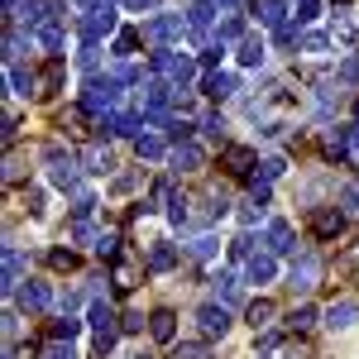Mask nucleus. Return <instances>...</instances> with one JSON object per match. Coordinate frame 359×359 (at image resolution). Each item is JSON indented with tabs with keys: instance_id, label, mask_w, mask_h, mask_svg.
I'll return each mask as SVG.
<instances>
[{
	"instance_id": "f257e3e1",
	"label": "nucleus",
	"mask_w": 359,
	"mask_h": 359,
	"mask_svg": "<svg viewBox=\"0 0 359 359\" xmlns=\"http://www.w3.org/2000/svg\"><path fill=\"white\" fill-rule=\"evenodd\" d=\"M154 72L168 77V82H172V96H177V91H187V82L196 77V62L182 57V53H172V48H158V53H154Z\"/></svg>"
},
{
	"instance_id": "f03ea898",
	"label": "nucleus",
	"mask_w": 359,
	"mask_h": 359,
	"mask_svg": "<svg viewBox=\"0 0 359 359\" xmlns=\"http://www.w3.org/2000/svg\"><path fill=\"white\" fill-rule=\"evenodd\" d=\"M115 29V0H106V5H96V10H86L82 20H77V34H82L86 48H96L106 34Z\"/></svg>"
},
{
	"instance_id": "7ed1b4c3",
	"label": "nucleus",
	"mask_w": 359,
	"mask_h": 359,
	"mask_svg": "<svg viewBox=\"0 0 359 359\" xmlns=\"http://www.w3.org/2000/svg\"><path fill=\"white\" fill-rule=\"evenodd\" d=\"M43 163H48V177H53L62 192H67V187L77 192V163H82L77 154H67V149H48V154H43Z\"/></svg>"
},
{
	"instance_id": "20e7f679",
	"label": "nucleus",
	"mask_w": 359,
	"mask_h": 359,
	"mask_svg": "<svg viewBox=\"0 0 359 359\" xmlns=\"http://www.w3.org/2000/svg\"><path fill=\"white\" fill-rule=\"evenodd\" d=\"M316 278H321V259H316V254H297L292 269H287V287H292V292H311Z\"/></svg>"
},
{
	"instance_id": "39448f33",
	"label": "nucleus",
	"mask_w": 359,
	"mask_h": 359,
	"mask_svg": "<svg viewBox=\"0 0 359 359\" xmlns=\"http://www.w3.org/2000/svg\"><path fill=\"white\" fill-rule=\"evenodd\" d=\"M115 101H120V91H115V77H91L86 82V96H82V106L86 111H115Z\"/></svg>"
},
{
	"instance_id": "423d86ee",
	"label": "nucleus",
	"mask_w": 359,
	"mask_h": 359,
	"mask_svg": "<svg viewBox=\"0 0 359 359\" xmlns=\"http://www.w3.org/2000/svg\"><path fill=\"white\" fill-rule=\"evenodd\" d=\"M182 29H187V20L182 15H154L149 25L139 29L149 43H172V39H182Z\"/></svg>"
},
{
	"instance_id": "0eeeda50",
	"label": "nucleus",
	"mask_w": 359,
	"mask_h": 359,
	"mask_svg": "<svg viewBox=\"0 0 359 359\" xmlns=\"http://www.w3.org/2000/svg\"><path fill=\"white\" fill-rule=\"evenodd\" d=\"M355 321H359V302L355 297H340V302L326 306V326H331V331H350Z\"/></svg>"
},
{
	"instance_id": "6e6552de",
	"label": "nucleus",
	"mask_w": 359,
	"mask_h": 359,
	"mask_svg": "<svg viewBox=\"0 0 359 359\" xmlns=\"http://www.w3.org/2000/svg\"><path fill=\"white\" fill-rule=\"evenodd\" d=\"M196 321H201V335H225L230 331V311H225L221 302H206L196 311Z\"/></svg>"
},
{
	"instance_id": "1a4fd4ad",
	"label": "nucleus",
	"mask_w": 359,
	"mask_h": 359,
	"mask_svg": "<svg viewBox=\"0 0 359 359\" xmlns=\"http://www.w3.org/2000/svg\"><path fill=\"white\" fill-rule=\"evenodd\" d=\"M20 283H25V254L5 245V292H20Z\"/></svg>"
},
{
	"instance_id": "9d476101",
	"label": "nucleus",
	"mask_w": 359,
	"mask_h": 359,
	"mask_svg": "<svg viewBox=\"0 0 359 359\" xmlns=\"http://www.w3.org/2000/svg\"><path fill=\"white\" fill-rule=\"evenodd\" d=\"M292 249H297L292 225H287V221H273V225H269V254H292Z\"/></svg>"
},
{
	"instance_id": "9b49d317",
	"label": "nucleus",
	"mask_w": 359,
	"mask_h": 359,
	"mask_svg": "<svg viewBox=\"0 0 359 359\" xmlns=\"http://www.w3.org/2000/svg\"><path fill=\"white\" fill-rule=\"evenodd\" d=\"M311 230L331 240V235H340V230H345V216H340V211H331V206H321V211L311 216Z\"/></svg>"
},
{
	"instance_id": "f8f14e48",
	"label": "nucleus",
	"mask_w": 359,
	"mask_h": 359,
	"mask_svg": "<svg viewBox=\"0 0 359 359\" xmlns=\"http://www.w3.org/2000/svg\"><path fill=\"white\" fill-rule=\"evenodd\" d=\"M225 163H230V172L245 177L249 168H259V158H254V149H245V144H230V149H225Z\"/></svg>"
},
{
	"instance_id": "ddd939ff",
	"label": "nucleus",
	"mask_w": 359,
	"mask_h": 359,
	"mask_svg": "<svg viewBox=\"0 0 359 359\" xmlns=\"http://www.w3.org/2000/svg\"><path fill=\"white\" fill-rule=\"evenodd\" d=\"M48 302H53V297H48V287H43V283L20 287V306H25V311H48Z\"/></svg>"
},
{
	"instance_id": "4468645a",
	"label": "nucleus",
	"mask_w": 359,
	"mask_h": 359,
	"mask_svg": "<svg viewBox=\"0 0 359 359\" xmlns=\"http://www.w3.org/2000/svg\"><path fill=\"white\" fill-rule=\"evenodd\" d=\"M144 264H149V273H168V269L177 264V249H172V245H154Z\"/></svg>"
},
{
	"instance_id": "2eb2a0df",
	"label": "nucleus",
	"mask_w": 359,
	"mask_h": 359,
	"mask_svg": "<svg viewBox=\"0 0 359 359\" xmlns=\"http://www.w3.org/2000/svg\"><path fill=\"white\" fill-rule=\"evenodd\" d=\"M192 168H201V149L196 144H177L172 149V172H192Z\"/></svg>"
},
{
	"instance_id": "dca6fc26",
	"label": "nucleus",
	"mask_w": 359,
	"mask_h": 359,
	"mask_svg": "<svg viewBox=\"0 0 359 359\" xmlns=\"http://www.w3.org/2000/svg\"><path fill=\"white\" fill-rule=\"evenodd\" d=\"M82 168L86 172H111V154H106V149H101V144H91V149H82Z\"/></svg>"
},
{
	"instance_id": "f3484780",
	"label": "nucleus",
	"mask_w": 359,
	"mask_h": 359,
	"mask_svg": "<svg viewBox=\"0 0 359 359\" xmlns=\"http://www.w3.org/2000/svg\"><path fill=\"white\" fill-rule=\"evenodd\" d=\"M10 86H15V96H34L39 77H34V72H25L20 62H10Z\"/></svg>"
},
{
	"instance_id": "a211bd4d",
	"label": "nucleus",
	"mask_w": 359,
	"mask_h": 359,
	"mask_svg": "<svg viewBox=\"0 0 359 359\" xmlns=\"http://www.w3.org/2000/svg\"><path fill=\"white\" fill-rule=\"evenodd\" d=\"M172 321H177L172 311H154V316H149V331H154V340H172V335H177V326H172Z\"/></svg>"
},
{
	"instance_id": "6ab92c4d",
	"label": "nucleus",
	"mask_w": 359,
	"mask_h": 359,
	"mask_svg": "<svg viewBox=\"0 0 359 359\" xmlns=\"http://www.w3.org/2000/svg\"><path fill=\"white\" fill-rule=\"evenodd\" d=\"M273 254H254V259H249V283H269V278H273Z\"/></svg>"
},
{
	"instance_id": "aec40b11",
	"label": "nucleus",
	"mask_w": 359,
	"mask_h": 359,
	"mask_svg": "<svg viewBox=\"0 0 359 359\" xmlns=\"http://www.w3.org/2000/svg\"><path fill=\"white\" fill-rule=\"evenodd\" d=\"M91 326H96V335H115V311L106 302L91 306Z\"/></svg>"
},
{
	"instance_id": "412c9836",
	"label": "nucleus",
	"mask_w": 359,
	"mask_h": 359,
	"mask_svg": "<svg viewBox=\"0 0 359 359\" xmlns=\"http://www.w3.org/2000/svg\"><path fill=\"white\" fill-rule=\"evenodd\" d=\"M240 62H245V67H259V62H264V39L249 34L245 43H240Z\"/></svg>"
},
{
	"instance_id": "4be33fe9",
	"label": "nucleus",
	"mask_w": 359,
	"mask_h": 359,
	"mask_svg": "<svg viewBox=\"0 0 359 359\" xmlns=\"http://www.w3.org/2000/svg\"><path fill=\"white\" fill-rule=\"evenodd\" d=\"M211 15H216V5H211V0H196L192 10H187V25H192V29H206V25H211Z\"/></svg>"
},
{
	"instance_id": "5701e85b",
	"label": "nucleus",
	"mask_w": 359,
	"mask_h": 359,
	"mask_svg": "<svg viewBox=\"0 0 359 359\" xmlns=\"http://www.w3.org/2000/svg\"><path fill=\"white\" fill-rule=\"evenodd\" d=\"M259 25L283 29V0H264V5H259Z\"/></svg>"
},
{
	"instance_id": "b1692460",
	"label": "nucleus",
	"mask_w": 359,
	"mask_h": 359,
	"mask_svg": "<svg viewBox=\"0 0 359 359\" xmlns=\"http://www.w3.org/2000/svg\"><path fill=\"white\" fill-rule=\"evenodd\" d=\"M139 125H149V120H139V115H115V120H111V135L130 139V135H139Z\"/></svg>"
},
{
	"instance_id": "393cba45",
	"label": "nucleus",
	"mask_w": 359,
	"mask_h": 359,
	"mask_svg": "<svg viewBox=\"0 0 359 359\" xmlns=\"http://www.w3.org/2000/svg\"><path fill=\"white\" fill-rule=\"evenodd\" d=\"M216 249H221V240H216V235H196L192 245H187V254H192V259H211Z\"/></svg>"
},
{
	"instance_id": "a878e982",
	"label": "nucleus",
	"mask_w": 359,
	"mask_h": 359,
	"mask_svg": "<svg viewBox=\"0 0 359 359\" xmlns=\"http://www.w3.org/2000/svg\"><path fill=\"white\" fill-rule=\"evenodd\" d=\"M230 91H235V77H225V72L206 77V96H230Z\"/></svg>"
},
{
	"instance_id": "bb28decb",
	"label": "nucleus",
	"mask_w": 359,
	"mask_h": 359,
	"mask_svg": "<svg viewBox=\"0 0 359 359\" xmlns=\"http://www.w3.org/2000/svg\"><path fill=\"white\" fill-rule=\"evenodd\" d=\"M269 316H273V302H264V297H259V302H249V326H254V331H259V326H269Z\"/></svg>"
},
{
	"instance_id": "cd10ccee",
	"label": "nucleus",
	"mask_w": 359,
	"mask_h": 359,
	"mask_svg": "<svg viewBox=\"0 0 359 359\" xmlns=\"http://www.w3.org/2000/svg\"><path fill=\"white\" fill-rule=\"evenodd\" d=\"M139 39H144V34H135V29H125V34L115 39V57L125 62V57H130V53H135V48H139Z\"/></svg>"
},
{
	"instance_id": "c85d7f7f",
	"label": "nucleus",
	"mask_w": 359,
	"mask_h": 359,
	"mask_svg": "<svg viewBox=\"0 0 359 359\" xmlns=\"http://www.w3.org/2000/svg\"><path fill=\"white\" fill-rule=\"evenodd\" d=\"M326 149H331L335 158H345V154H350V135H345V130H331V135H326Z\"/></svg>"
},
{
	"instance_id": "c756f323",
	"label": "nucleus",
	"mask_w": 359,
	"mask_h": 359,
	"mask_svg": "<svg viewBox=\"0 0 359 359\" xmlns=\"http://www.w3.org/2000/svg\"><path fill=\"white\" fill-rule=\"evenodd\" d=\"M311 321H316V311H311V306H297V311L287 316V326H292V331H306Z\"/></svg>"
},
{
	"instance_id": "7c9ffc66",
	"label": "nucleus",
	"mask_w": 359,
	"mask_h": 359,
	"mask_svg": "<svg viewBox=\"0 0 359 359\" xmlns=\"http://www.w3.org/2000/svg\"><path fill=\"white\" fill-rule=\"evenodd\" d=\"M216 302H235V278H230V273L216 278Z\"/></svg>"
},
{
	"instance_id": "2f4dec72",
	"label": "nucleus",
	"mask_w": 359,
	"mask_h": 359,
	"mask_svg": "<svg viewBox=\"0 0 359 359\" xmlns=\"http://www.w3.org/2000/svg\"><path fill=\"white\" fill-rule=\"evenodd\" d=\"M77 331H82V326H77L72 316H62V321H53V340H72Z\"/></svg>"
},
{
	"instance_id": "473e14b6",
	"label": "nucleus",
	"mask_w": 359,
	"mask_h": 359,
	"mask_svg": "<svg viewBox=\"0 0 359 359\" xmlns=\"http://www.w3.org/2000/svg\"><path fill=\"white\" fill-rule=\"evenodd\" d=\"M201 135H211V139H225V120H221V115H206V120H201Z\"/></svg>"
},
{
	"instance_id": "72a5a7b5",
	"label": "nucleus",
	"mask_w": 359,
	"mask_h": 359,
	"mask_svg": "<svg viewBox=\"0 0 359 359\" xmlns=\"http://www.w3.org/2000/svg\"><path fill=\"white\" fill-rule=\"evenodd\" d=\"M158 154H163V139H139V158H158Z\"/></svg>"
},
{
	"instance_id": "f704fd0d",
	"label": "nucleus",
	"mask_w": 359,
	"mask_h": 359,
	"mask_svg": "<svg viewBox=\"0 0 359 359\" xmlns=\"http://www.w3.org/2000/svg\"><path fill=\"white\" fill-rule=\"evenodd\" d=\"M240 34H245V20H240V15H230V20L221 25V43H225V39H240Z\"/></svg>"
},
{
	"instance_id": "c9c22d12",
	"label": "nucleus",
	"mask_w": 359,
	"mask_h": 359,
	"mask_svg": "<svg viewBox=\"0 0 359 359\" xmlns=\"http://www.w3.org/2000/svg\"><path fill=\"white\" fill-rule=\"evenodd\" d=\"M172 359H211V355H206V345H177Z\"/></svg>"
},
{
	"instance_id": "e433bc0d",
	"label": "nucleus",
	"mask_w": 359,
	"mask_h": 359,
	"mask_svg": "<svg viewBox=\"0 0 359 359\" xmlns=\"http://www.w3.org/2000/svg\"><path fill=\"white\" fill-rule=\"evenodd\" d=\"M96 62H101L96 48H82V53H77V67H82V72H96Z\"/></svg>"
},
{
	"instance_id": "4c0bfd02",
	"label": "nucleus",
	"mask_w": 359,
	"mask_h": 359,
	"mask_svg": "<svg viewBox=\"0 0 359 359\" xmlns=\"http://www.w3.org/2000/svg\"><path fill=\"white\" fill-rule=\"evenodd\" d=\"M283 158H264V163H259V172H264V177H269V182H273V177H283Z\"/></svg>"
},
{
	"instance_id": "58836bf2",
	"label": "nucleus",
	"mask_w": 359,
	"mask_h": 359,
	"mask_svg": "<svg viewBox=\"0 0 359 359\" xmlns=\"http://www.w3.org/2000/svg\"><path fill=\"white\" fill-rule=\"evenodd\" d=\"M230 254H235V259H254V240H249V235H240V240L230 245Z\"/></svg>"
},
{
	"instance_id": "ea45409f",
	"label": "nucleus",
	"mask_w": 359,
	"mask_h": 359,
	"mask_svg": "<svg viewBox=\"0 0 359 359\" xmlns=\"http://www.w3.org/2000/svg\"><path fill=\"white\" fill-rule=\"evenodd\" d=\"M115 245H120L115 235H101V240H96V254H101V259H115Z\"/></svg>"
},
{
	"instance_id": "a19ab883",
	"label": "nucleus",
	"mask_w": 359,
	"mask_h": 359,
	"mask_svg": "<svg viewBox=\"0 0 359 359\" xmlns=\"http://www.w3.org/2000/svg\"><path fill=\"white\" fill-rule=\"evenodd\" d=\"M302 48H306V53H326V34H306Z\"/></svg>"
},
{
	"instance_id": "79ce46f5",
	"label": "nucleus",
	"mask_w": 359,
	"mask_h": 359,
	"mask_svg": "<svg viewBox=\"0 0 359 359\" xmlns=\"http://www.w3.org/2000/svg\"><path fill=\"white\" fill-rule=\"evenodd\" d=\"M43 359H77V355H72V345H62V340H57V345L43 350Z\"/></svg>"
},
{
	"instance_id": "37998d69",
	"label": "nucleus",
	"mask_w": 359,
	"mask_h": 359,
	"mask_svg": "<svg viewBox=\"0 0 359 359\" xmlns=\"http://www.w3.org/2000/svg\"><path fill=\"white\" fill-rule=\"evenodd\" d=\"M340 77H345V82H359V57H350V62L340 67Z\"/></svg>"
},
{
	"instance_id": "c03bdc74",
	"label": "nucleus",
	"mask_w": 359,
	"mask_h": 359,
	"mask_svg": "<svg viewBox=\"0 0 359 359\" xmlns=\"http://www.w3.org/2000/svg\"><path fill=\"white\" fill-rule=\"evenodd\" d=\"M221 53H225V48H216V43H211V48L201 53V62H206V67H216V62H221Z\"/></svg>"
},
{
	"instance_id": "a18cd8bd",
	"label": "nucleus",
	"mask_w": 359,
	"mask_h": 359,
	"mask_svg": "<svg viewBox=\"0 0 359 359\" xmlns=\"http://www.w3.org/2000/svg\"><path fill=\"white\" fill-rule=\"evenodd\" d=\"M125 331H130V335L144 331V316H139V311H130V316H125Z\"/></svg>"
},
{
	"instance_id": "49530a36",
	"label": "nucleus",
	"mask_w": 359,
	"mask_h": 359,
	"mask_svg": "<svg viewBox=\"0 0 359 359\" xmlns=\"http://www.w3.org/2000/svg\"><path fill=\"white\" fill-rule=\"evenodd\" d=\"M25 206L34 211V216H39V211H43V196H39V192H25Z\"/></svg>"
},
{
	"instance_id": "de8ad7c7",
	"label": "nucleus",
	"mask_w": 359,
	"mask_h": 359,
	"mask_svg": "<svg viewBox=\"0 0 359 359\" xmlns=\"http://www.w3.org/2000/svg\"><path fill=\"white\" fill-rule=\"evenodd\" d=\"M125 5H130V10H154L158 0H125Z\"/></svg>"
},
{
	"instance_id": "09e8293b",
	"label": "nucleus",
	"mask_w": 359,
	"mask_h": 359,
	"mask_svg": "<svg viewBox=\"0 0 359 359\" xmlns=\"http://www.w3.org/2000/svg\"><path fill=\"white\" fill-rule=\"evenodd\" d=\"M216 5H225V10H235V5H240V0H216Z\"/></svg>"
},
{
	"instance_id": "8fccbe9b",
	"label": "nucleus",
	"mask_w": 359,
	"mask_h": 359,
	"mask_svg": "<svg viewBox=\"0 0 359 359\" xmlns=\"http://www.w3.org/2000/svg\"><path fill=\"white\" fill-rule=\"evenodd\" d=\"M355 135H359V101H355Z\"/></svg>"
},
{
	"instance_id": "3c124183",
	"label": "nucleus",
	"mask_w": 359,
	"mask_h": 359,
	"mask_svg": "<svg viewBox=\"0 0 359 359\" xmlns=\"http://www.w3.org/2000/svg\"><path fill=\"white\" fill-rule=\"evenodd\" d=\"M130 359H149V355H130Z\"/></svg>"
}]
</instances>
